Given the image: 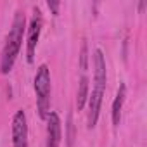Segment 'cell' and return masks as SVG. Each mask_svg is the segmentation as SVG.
<instances>
[{"label": "cell", "mask_w": 147, "mask_h": 147, "mask_svg": "<svg viewBox=\"0 0 147 147\" xmlns=\"http://www.w3.org/2000/svg\"><path fill=\"white\" fill-rule=\"evenodd\" d=\"M23 33H24V14L18 12L16 18H14V23H12V30L9 33V38H7L5 49L2 52L0 71H2L4 75H7V73L12 69V66H14V61H16V57L19 54V49H21Z\"/></svg>", "instance_id": "1"}, {"label": "cell", "mask_w": 147, "mask_h": 147, "mask_svg": "<svg viewBox=\"0 0 147 147\" xmlns=\"http://www.w3.org/2000/svg\"><path fill=\"white\" fill-rule=\"evenodd\" d=\"M35 90H36V99H38V114L42 119H47L49 106H50V73L45 64L40 66L35 76Z\"/></svg>", "instance_id": "2"}, {"label": "cell", "mask_w": 147, "mask_h": 147, "mask_svg": "<svg viewBox=\"0 0 147 147\" xmlns=\"http://www.w3.org/2000/svg\"><path fill=\"white\" fill-rule=\"evenodd\" d=\"M12 142L14 147H28V125L24 111H18L12 119Z\"/></svg>", "instance_id": "3"}, {"label": "cell", "mask_w": 147, "mask_h": 147, "mask_svg": "<svg viewBox=\"0 0 147 147\" xmlns=\"http://www.w3.org/2000/svg\"><path fill=\"white\" fill-rule=\"evenodd\" d=\"M40 12L35 11V16L31 19V24H30V31H28V62H33L35 59V49H36V43H38V38H40V28H42V21H40Z\"/></svg>", "instance_id": "4"}, {"label": "cell", "mask_w": 147, "mask_h": 147, "mask_svg": "<svg viewBox=\"0 0 147 147\" xmlns=\"http://www.w3.org/2000/svg\"><path fill=\"white\" fill-rule=\"evenodd\" d=\"M49 126H47V147H59L61 144V119L55 113H50L47 116Z\"/></svg>", "instance_id": "5"}, {"label": "cell", "mask_w": 147, "mask_h": 147, "mask_svg": "<svg viewBox=\"0 0 147 147\" xmlns=\"http://www.w3.org/2000/svg\"><path fill=\"white\" fill-rule=\"evenodd\" d=\"M94 66H95V90H100L104 92L106 88V61H104V55H102V50H95V55H94Z\"/></svg>", "instance_id": "6"}, {"label": "cell", "mask_w": 147, "mask_h": 147, "mask_svg": "<svg viewBox=\"0 0 147 147\" xmlns=\"http://www.w3.org/2000/svg\"><path fill=\"white\" fill-rule=\"evenodd\" d=\"M102 95L104 92L100 90H92V95H90V114H88V128H94L97 125V119H99V113H100V102H102Z\"/></svg>", "instance_id": "7"}, {"label": "cell", "mask_w": 147, "mask_h": 147, "mask_svg": "<svg viewBox=\"0 0 147 147\" xmlns=\"http://www.w3.org/2000/svg\"><path fill=\"white\" fill-rule=\"evenodd\" d=\"M125 92H126V88H125V85L121 83V85H119V90H118V94H116V99H114V102H113V123H114V125H119L121 107H123V100H125Z\"/></svg>", "instance_id": "8"}, {"label": "cell", "mask_w": 147, "mask_h": 147, "mask_svg": "<svg viewBox=\"0 0 147 147\" xmlns=\"http://www.w3.org/2000/svg\"><path fill=\"white\" fill-rule=\"evenodd\" d=\"M87 95H88V80L83 76L82 82H80V90H78V97H76V107H78V111L83 109L85 100H87Z\"/></svg>", "instance_id": "9"}, {"label": "cell", "mask_w": 147, "mask_h": 147, "mask_svg": "<svg viewBox=\"0 0 147 147\" xmlns=\"http://www.w3.org/2000/svg\"><path fill=\"white\" fill-rule=\"evenodd\" d=\"M75 142V125H73V116H67V147L73 145Z\"/></svg>", "instance_id": "10"}, {"label": "cell", "mask_w": 147, "mask_h": 147, "mask_svg": "<svg viewBox=\"0 0 147 147\" xmlns=\"http://www.w3.org/2000/svg\"><path fill=\"white\" fill-rule=\"evenodd\" d=\"M80 67L82 69H87L88 67V49H87V43L83 42L82 45V54H80Z\"/></svg>", "instance_id": "11"}, {"label": "cell", "mask_w": 147, "mask_h": 147, "mask_svg": "<svg viewBox=\"0 0 147 147\" xmlns=\"http://www.w3.org/2000/svg\"><path fill=\"white\" fill-rule=\"evenodd\" d=\"M49 9H52V11H54V14H57L59 4H57V2H49Z\"/></svg>", "instance_id": "12"}]
</instances>
